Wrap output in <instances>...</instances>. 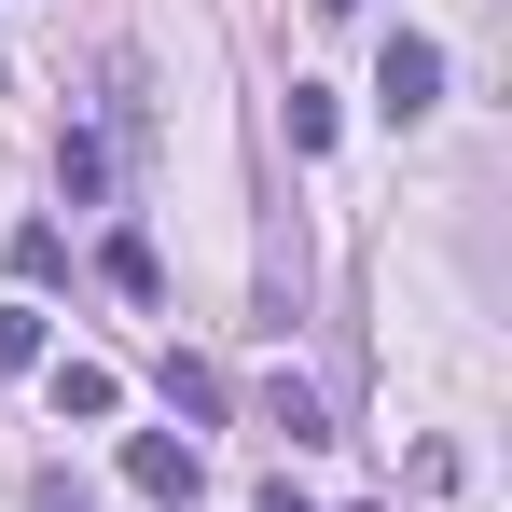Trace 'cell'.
<instances>
[{"instance_id":"1","label":"cell","mask_w":512,"mask_h":512,"mask_svg":"<svg viewBox=\"0 0 512 512\" xmlns=\"http://www.w3.org/2000/svg\"><path fill=\"white\" fill-rule=\"evenodd\" d=\"M125 485H139V499H167V512H194V485H208L194 429H125Z\"/></svg>"},{"instance_id":"2","label":"cell","mask_w":512,"mask_h":512,"mask_svg":"<svg viewBox=\"0 0 512 512\" xmlns=\"http://www.w3.org/2000/svg\"><path fill=\"white\" fill-rule=\"evenodd\" d=\"M429 97H443V42H416V28H388V56H374V111H388V125H416Z\"/></svg>"},{"instance_id":"3","label":"cell","mask_w":512,"mask_h":512,"mask_svg":"<svg viewBox=\"0 0 512 512\" xmlns=\"http://www.w3.org/2000/svg\"><path fill=\"white\" fill-rule=\"evenodd\" d=\"M263 429H291V457H305V443H333V402L305 374H263Z\"/></svg>"},{"instance_id":"4","label":"cell","mask_w":512,"mask_h":512,"mask_svg":"<svg viewBox=\"0 0 512 512\" xmlns=\"http://www.w3.org/2000/svg\"><path fill=\"white\" fill-rule=\"evenodd\" d=\"M56 416L111 429V416H125V374H111V360H56Z\"/></svg>"},{"instance_id":"5","label":"cell","mask_w":512,"mask_h":512,"mask_svg":"<svg viewBox=\"0 0 512 512\" xmlns=\"http://www.w3.org/2000/svg\"><path fill=\"white\" fill-rule=\"evenodd\" d=\"M222 402H236L222 360H180V346H167V416H180V429H222Z\"/></svg>"},{"instance_id":"6","label":"cell","mask_w":512,"mask_h":512,"mask_svg":"<svg viewBox=\"0 0 512 512\" xmlns=\"http://www.w3.org/2000/svg\"><path fill=\"white\" fill-rule=\"evenodd\" d=\"M56 360V319L42 305H0V374H42Z\"/></svg>"},{"instance_id":"7","label":"cell","mask_w":512,"mask_h":512,"mask_svg":"<svg viewBox=\"0 0 512 512\" xmlns=\"http://www.w3.org/2000/svg\"><path fill=\"white\" fill-rule=\"evenodd\" d=\"M14 277L56 291V277H70V236H56V222H14Z\"/></svg>"},{"instance_id":"8","label":"cell","mask_w":512,"mask_h":512,"mask_svg":"<svg viewBox=\"0 0 512 512\" xmlns=\"http://www.w3.org/2000/svg\"><path fill=\"white\" fill-rule=\"evenodd\" d=\"M97 263H111V291H125V305H153V291H167V263H153V236H111Z\"/></svg>"},{"instance_id":"9","label":"cell","mask_w":512,"mask_h":512,"mask_svg":"<svg viewBox=\"0 0 512 512\" xmlns=\"http://www.w3.org/2000/svg\"><path fill=\"white\" fill-rule=\"evenodd\" d=\"M56 180H70V194H111V139H84V125H70V139H56Z\"/></svg>"},{"instance_id":"10","label":"cell","mask_w":512,"mask_h":512,"mask_svg":"<svg viewBox=\"0 0 512 512\" xmlns=\"http://www.w3.org/2000/svg\"><path fill=\"white\" fill-rule=\"evenodd\" d=\"M263 512H319V499H305V485H291V471H277V485H263Z\"/></svg>"},{"instance_id":"11","label":"cell","mask_w":512,"mask_h":512,"mask_svg":"<svg viewBox=\"0 0 512 512\" xmlns=\"http://www.w3.org/2000/svg\"><path fill=\"white\" fill-rule=\"evenodd\" d=\"M319 14H360V0H319Z\"/></svg>"}]
</instances>
